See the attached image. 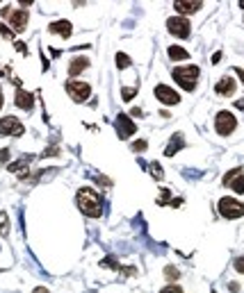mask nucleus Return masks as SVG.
<instances>
[{"label":"nucleus","mask_w":244,"mask_h":293,"mask_svg":"<svg viewBox=\"0 0 244 293\" xmlns=\"http://www.w3.org/2000/svg\"><path fill=\"white\" fill-rule=\"evenodd\" d=\"M66 94L71 96L76 102H84L91 96V87L87 82H78V80H69L66 82Z\"/></svg>","instance_id":"nucleus-6"},{"label":"nucleus","mask_w":244,"mask_h":293,"mask_svg":"<svg viewBox=\"0 0 244 293\" xmlns=\"http://www.w3.org/2000/svg\"><path fill=\"white\" fill-rule=\"evenodd\" d=\"M167 55H169V59H173V62H183V59H190V53H187L185 48H180V46H169V48H167Z\"/></svg>","instance_id":"nucleus-18"},{"label":"nucleus","mask_w":244,"mask_h":293,"mask_svg":"<svg viewBox=\"0 0 244 293\" xmlns=\"http://www.w3.org/2000/svg\"><path fill=\"white\" fill-rule=\"evenodd\" d=\"M167 30L171 32L173 36H178V39H187V36H190V32H192L190 21H187L185 16H171L167 21Z\"/></svg>","instance_id":"nucleus-7"},{"label":"nucleus","mask_w":244,"mask_h":293,"mask_svg":"<svg viewBox=\"0 0 244 293\" xmlns=\"http://www.w3.org/2000/svg\"><path fill=\"white\" fill-rule=\"evenodd\" d=\"M18 5H23V7H30V5H35V2H32V0H21V2H18Z\"/></svg>","instance_id":"nucleus-33"},{"label":"nucleus","mask_w":244,"mask_h":293,"mask_svg":"<svg viewBox=\"0 0 244 293\" xmlns=\"http://www.w3.org/2000/svg\"><path fill=\"white\" fill-rule=\"evenodd\" d=\"M2 105H5V98H2V89H0V109H2Z\"/></svg>","instance_id":"nucleus-34"},{"label":"nucleus","mask_w":244,"mask_h":293,"mask_svg":"<svg viewBox=\"0 0 244 293\" xmlns=\"http://www.w3.org/2000/svg\"><path fill=\"white\" fill-rule=\"evenodd\" d=\"M130 64H132V59L128 57V55H125V53H117V68L123 70V68H128Z\"/></svg>","instance_id":"nucleus-19"},{"label":"nucleus","mask_w":244,"mask_h":293,"mask_svg":"<svg viewBox=\"0 0 244 293\" xmlns=\"http://www.w3.org/2000/svg\"><path fill=\"white\" fill-rule=\"evenodd\" d=\"M238 5H240V7H242V9H244V0H240V2H238Z\"/></svg>","instance_id":"nucleus-35"},{"label":"nucleus","mask_w":244,"mask_h":293,"mask_svg":"<svg viewBox=\"0 0 244 293\" xmlns=\"http://www.w3.org/2000/svg\"><path fill=\"white\" fill-rule=\"evenodd\" d=\"M14 48H16V50H18V53H28V48H25V43H21V41H14Z\"/></svg>","instance_id":"nucleus-28"},{"label":"nucleus","mask_w":244,"mask_h":293,"mask_svg":"<svg viewBox=\"0 0 244 293\" xmlns=\"http://www.w3.org/2000/svg\"><path fill=\"white\" fill-rule=\"evenodd\" d=\"M117 132H119L121 139H128V136H132L137 132V125L132 123L125 114H119V116H117Z\"/></svg>","instance_id":"nucleus-11"},{"label":"nucleus","mask_w":244,"mask_h":293,"mask_svg":"<svg viewBox=\"0 0 244 293\" xmlns=\"http://www.w3.org/2000/svg\"><path fill=\"white\" fill-rule=\"evenodd\" d=\"M199 75H201V70H199V66H176V68L171 70V77L173 82L178 84V87H183V91H194L197 89V82H199Z\"/></svg>","instance_id":"nucleus-2"},{"label":"nucleus","mask_w":244,"mask_h":293,"mask_svg":"<svg viewBox=\"0 0 244 293\" xmlns=\"http://www.w3.org/2000/svg\"><path fill=\"white\" fill-rule=\"evenodd\" d=\"M32 293H48V289H46V287H37Z\"/></svg>","instance_id":"nucleus-32"},{"label":"nucleus","mask_w":244,"mask_h":293,"mask_svg":"<svg viewBox=\"0 0 244 293\" xmlns=\"http://www.w3.org/2000/svg\"><path fill=\"white\" fill-rule=\"evenodd\" d=\"M135 94H137V87H130V89H128V87H123V89H121V98H123L125 102L135 98Z\"/></svg>","instance_id":"nucleus-22"},{"label":"nucleus","mask_w":244,"mask_h":293,"mask_svg":"<svg viewBox=\"0 0 244 293\" xmlns=\"http://www.w3.org/2000/svg\"><path fill=\"white\" fill-rule=\"evenodd\" d=\"M219 214L228 221L244 216V202H240L238 198H221L219 200Z\"/></svg>","instance_id":"nucleus-3"},{"label":"nucleus","mask_w":244,"mask_h":293,"mask_svg":"<svg viewBox=\"0 0 244 293\" xmlns=\"http://www.w3.org/2000/svg\"><path fill=\"white\" fill-rule=\"evenodd\" d=\"M235 128H238V118L233 116L231 112L224 109V112L217 114V118H214V130H217L221 136H228Z\"/></svg>","instance_id":"nucleus-4"},{"label":"nucleus","mask_w":244,"mask_h":293,"mask_svg":"<svg viewBox=\"0 0 244 293\" xmlns=\"http://www.w3.org/2000/svg\"><path fill=\"white\" fill-rule=\"evenodd\" d=\"M164 277H167V280H171V282H176L180 277V270L176 268V266H164Z\"/></svg>","instance_id":"nucleus-21"},{"label":"nucleus","mask_w":244,"mask_h":293,"mask_svg":"<svg viewBox=\"0 0 244 293\" xmlns=\"http://www.w3.org/2000/svg\"><path fill=\"white\" fill-rule=\"evenodd\" d=\"M7 159H9V148H5V150L0 153V162H2V164H5Z\"/></svg>","instance_id":"nucleus-29"},{"label":"nucleus","mask_w":244,"mask_h":293,"mask_svg":"<svg viewBox=\"0 0 244 293\" xmlns=\"http://www.w3.org/2000/svg\"><path fill=\"white\" fill-rule=\"evenodd\" d=\"M151 173H153L155 180H164V173L160 170V164H158V162H153V164H151Z\"/></svg>","instance_id":"nucleus-23"},{"label":"nucleus","mask_w":244,"mask_h":293,"mask_svg":"<svg viewBox=\"0 0 244 293\" xmlns=\"http://www.w3.org/2000/svg\"><path fill=\"white\" fill-rule=\"evenodd\" d=\"M221 184L228 187V189H233L235 194H244V173H242V168H233L231 173H226L224 180H221Z\"/></svg>","instance_id":"nucleus-9"},{"label":"nucleus","mask_w":244,"mask_h":293,"mask_svg":"<svg viewBox=\"0 0 244 293\" xmlns=\"http://www.w3.org/2000/svg\"><path fill=\"white\" fill-rule=\"evenodd\" d=\"M48 32H53V34H60L64 39L71 36V23L69 21H55V23L48 25Z\"/></svg>","instance_id":"nucleus-15"},{"label":"nucleus","mask_w":244,"mask_h":293,"mask_svg":"<svg viewBox=\"0 0 244 293\" xmlns=\"http://www.w3.org/2000/svg\"><path fill=\"white\" fill-rule=\"evenodd\" d=\"M219 59H221V50H219V53H214L210 62H212V64H219Z\"/></svg>","instance_id":"nucleus-30"},{"label":"nucleus","mask_w":244,"mask_h":293,"mask_svg":"<svg viewBox=\"0 0 244 293\" xmlns=\"http://www.w3.org/2000/svg\"><path fill=\"white\" fill-rule=\"evenodd\" d=\"M2 16L9 18L12 32H23L25 25H28V12H25V9H12V7H5V9H2Z\"/></svg>","instance_id":"nucleus-5"},{"label":"nucleus","mask_w":244,"mask_h":293,"mask_svg":"<svg viewBox=\"0 0 244 293\" xmlns=\"http://www.w3.org/2000/svg\"><path fill=\"white\" fill-rule=\"evenodd\" d=\"M144 148H149V143H146V139H142V141H135V143H132V150H135V153H142Z\"/></svg>","instance_id":"nucleus-24"},{"label":"nucleus","mask_w":244,"mask_h":293,"mask_svg":"<svg viewBox=\"0 0 244 293\" xmlns=\"http://www.w3.org/2000/svg\"><path fill=\"white\" fill-rule=\"evenodd\" d=\"M203 7L201 0H176L173 2V9L180 14V16H187V14H194Z\"/></svg>","instance_id":"nucleus-12"},{"label":"nucleus","mask_w":244,"mask_h":293,"mask_svg":"<svg viewBox=\"0 0 244 293\" xmlns=\"http://www.w3.org/2000/svg\"><path fill=\"white\" fill-rule=\"evenodd\" d=\"M0 34L5 36V39H9V41H12V39H14V32H12V30H9V28H5V25H2V23H0Z\"/></svg>","instance_id":"nucleus-26"},{"label":"nucleus","mask_w":244,"mask_h":293,"mask_svg":"<svg viewBox=\"0 0 244 293\" xmlns=\"http://www.w3.org/2000/svg\"><path fill=\"white\" fill-rule=\"evenodd\" d=\"M155 98L160 100V102H164V105H178L180 102V96L173 89H169L167 84H158L155 87Z\"/></svg>","instance_id":"nucleus-10"},{"label":"nucleus","mask_w":244,"mask_h":293,"mask_svg":"<svg viewBox=\"0 0 244 293\" xmlns=\"http://www.w3.org/2000/svg\"><path fill=\"white\" fill-rule=\"evenodd\" d=\"M235 73H238V77H240V82L244 84V70H242V68H235Z\"/></svg>","instance_id":"nucleus-31"},{"label":"nucleus","mask_w":244,"mask_h":293,"mask_svg":"<svg viewBox=\"0 0 244 293\" xmlns=\"http://www.w3.org/2000/svg\"><path fill=\"white\" fill-rule=\"evenodd\" d=\"M0 234L2 236L9 234V218H7L5 211H0Z\"/></svg>","instance_id":"nucleus-20"},{"label":"nucleus","mask_w":244,"mask_h":293,"mask_svg":"<svg viewBox=\"0 0 244 293\" xmlns=\"http://www.w3.org/2000/svg\"><path fill=\"white\" fill-rule=\"evenodd\" d=\"M76 202H78V207H80V211H82V214H87V216H91V218H98L103 214V200H101V195L96 194L94 189H89V187H82L80 191H78Z\"/></svg>","instance_id":"nucleus-1"},{"label":"nucleus","mask_w":244,"mask_h":293,"mask_svg":"<svg viewBox=\"0 0 244 293\" xmlns=\"http://www.w3.org/2000/svg\"><path fill=\"white\" fill-rule=\"evenodd\" d=\"M214 91H217V96H233V91H235V80L233 77H221L219 82L214 84Z\"/></svg>","instance_id":"nucleus-14"},{"label":"nucleus","mask_w":244,"mask_h":293,"mask_svg":"<svg viewBox=\"0 0 244 293\" xmlns=\"http://www.w3.org/2000/svg\"><path fill=\"white\" fill-rule=\"evenodd\" d=\"M160 293H183V289L176 287V284H171V287H164Z\"/></svg>","instance_id":"nucleus-27"},{"label":"nucleus","mask_w":244,"mask_h":293,"mask_svg":"<svg viewBox=\"0 0 244 293\" xmlns=\"http://www.w3.org/2000/svg\"><path fill=\"white\" fill-rule=\"evenodd\" d=\"M233 268L244 275V257H238V259H235V261H233Z\"/></svg>","instance_id":"nucleus-25"},{"label":"nucleus","mask_w":244,"mask_h":293,"mask_svg":"<svg viewBox=\"0 0 244 293\" xmlns=\"http://www.w3.org/2000/svg\"><path fill=\"white\" fill-rule=\"evenodd\" d=\"M23 132H25V128L18 118H14V116L0 118V134L2 136H21Z\"/></svg>","instance_id":"nucleus-8"},{"label":"nucleus","mask_w":244,"mask_h":293,"mask_svg":"<svg viewBox=\"0 0 244 293\" xmlns=\"http://www.w3.org/2000/svg\"><path fill=\"white\" fill-rule=\"evenodd\" d=\"M183 146H185V136L180 134V132H176V134L171 136V141H169V146H167V150H164V155H167V157H173L178 150H183Z\"/></svg>","instance_id":"nucleus-16"},{"label":"nucleus","mask_w":244,"mask_h":293,"mask_svg":"<svg viewBox=\"0 0 244 293\" xmlns=\"http://www.w3.org/2000/svg\"><path fill=\"white\" fill-rule=\"evenodd\" d=\"M87 66H89V59H87V57H76L71 64H69V75H71V77H78L84 68H87Z\"/></svg>","instance_id":"nucleus-17"},{"label":"nucleus","mask_w":244,"mask_h":293,"mask_svg":"<svg viewBox=\"0 0 244 293\" xmlns=\"http://www.w3.org/2000/svg\"><path fill=\"white\" fill-rule=\"evenodd\" d=\"M14 102H16V107H21V109H25V112H30L32 107H35V96H32L30 91H23V89L18 87L16 96H14Z\"/></svg>","instance_id":"nucleus-13"}]
</instances>
